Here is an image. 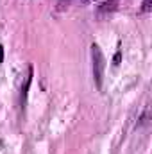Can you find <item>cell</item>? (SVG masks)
I'll use <instances>...</instances> for the list:
<instances>
[{
  "instance_id": "cell-5",
  "label": "cell",
  "mask_w": 152,
  "mask_h": 154,
  "mask_svg": "<svg viewBox=\"0 0 152 154\" xmlns=\"http://www.w3.org/2000/svg\"><path fill=\"white\" fill-rule=\"evenodd\" d=\"M2 61H4V47L0 45V65H2Z\"/></svg>"
},
{
  "instance_id": "cell-7",
  "label": "cell",
  "mask_w": 152,
  "mask_h": 154,
  "mask_svg": "<svg viewBox=\"0 0 152 154\" xmlns=\"http://www.w3.org/2000/svg\"><path fill=\"white\" fill-rule=\"evenodd\" d=\"M81 2H90V0H81Z\"/></svg>"
},
{
  "instance_id": "cell-6",
  "label": "cell",
  "mask_w": 152,
  "mask_h": 154,
  "mask_svg": "<svg viewBox=\"0 0 152 154\" xmlns=\"http://www.w3.org/2000/svg\"><path fill=\"white\" fill-rule=\"evenodd\" d=\"M118 61H120V52H118V54L114 56V65H118Z\"/></svg>"
},
{
  "instance_id": "cell-4",
  "label": "cell",
  "mask_w": 152,
  "mask_h": 154,
  "mask_svg": "<svg viewBox=\"0 0 152 154\" xmlns=\"http://www.w3.org/2000/svg\"><path fill=\"white\" fill-rule=\"evenodd\" d=\"M150 4H152V0H145V2H143V11H145V13L150 11Z\"/></svg>"
},
{
  "instance_id": "cell-3",
  "label": "cell",
  "mask_w": 152,
  "mask_h": 154,
  "mask_svg": "<svg viewBox=\"0 0 152 154\" xmlns=\"http://www.w3.org/2000/svg\"><path fill=\"white\" fill-rule=\"evenodd\" d=\"M31 77H32V68H29V74H27V77H25V86L22 88V102H25L27 90H29V84H31Z\"/></svg>"
},
{
  "instance_id": "cell-2",
  "label": "cell",
  "mask_w": 152,
  "mask_h": 154,
  "mask_svg": "<svg viewBox=\"0 0 152 154\" xmlns=\"http://www.w3.org/2000/svg\"><path fill=\"white\" fill-rule=\"evenodd\" d=\"M116 0H104L102 4H100V13H106V11H113V9H116Z\"/></svg>"
},
{
  "instance_id": "cell-1",
  "label": "cell",
  "mask_w": 152,
  "mask_h": 154,
  "mask_svg": "<svg viewBox=\"0 0 152 154\" xmlns=\"http://www.w3.org/2000/svg\"><path fill=\"white\" fill-rule=\"evenodd\" d=\"M91 61H93V79L99 88H102V79H104V68H106V59L102 56V50L99 45H91Z\"/></svg>"
}]
</instances>
